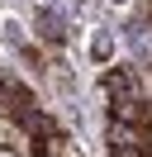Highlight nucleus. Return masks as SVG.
Returning <instances> with one entry per match:
<instances>
[{"mask_svg": "<svg viewBox=\"0 0 152 157\" xmlns=\"http://www.w3.org/2000/svg\"><path fill=\"white\" fill-rule=\"evenodd\" d=\"M109 147H152V138H147V128H142V124L109 119Z\"/></svg>", "mask_w": 152, "mask_h": 157, "instance_id": "f257e3e1", "label": "nucleus"}, {"mask_svg": "<svg viewBox=\"0 0 152 157\" xmlns=\"http://www.w3.org/2000/svg\"><path fill=\"white\" fill-rule=\"evenodd\" d=\"M109 157H152V147H109Z\"/></svg>", "mask_w": 152, "mask_h": 157, "instance_id": "f03ea898", "label": "nucleus"}, {"mask_svg": "<svg viewBox=\"0 0 152 157\" xmlns=\"http://www.w3.org/2000/svg\"><path fill=\"white\" fill-rule=\"evenodd\" d=\"M10 124H14V119H10L5 109H0V143H5V133H10Z\"/></svg>", "mask_w": 152, "mask_h": 157, "instance_id": "7ed1b4c3", "label": "nucleus"}]
</instances>
